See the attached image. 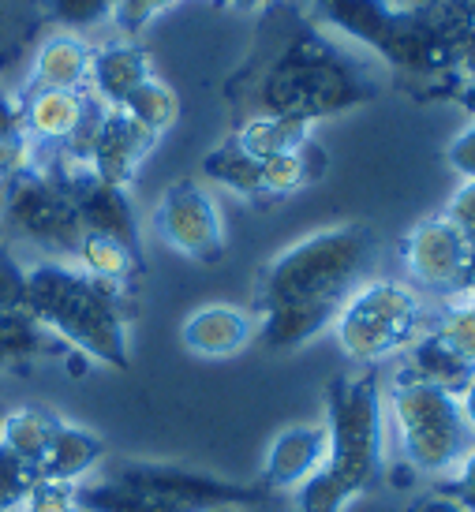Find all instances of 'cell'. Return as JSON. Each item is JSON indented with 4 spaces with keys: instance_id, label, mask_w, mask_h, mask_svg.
I'll return each mask as SVG.
<instances>
[{
    "instance_id": "cell-1",
    "label": "cell",
    "mask_w": 475,
    "mask_h": 512,
    "mask_svg": "<svg viewBox=\"0 0 475 512\" xmlns=\"http://www.w3.org/2000/svg\"><path fill=\"white\" fill-rule=\"evenodd\" d=\"M326 464L296 490V512H341L386 471V389L375 370L326 389Z\"/></svg>"
},
{
    "instance_id": "cell-2",
    "label": "cell",
    "mask_w": 475,
    "mask_h": 512,
    "mask_svg": "<svg viewBox=\"0 0 475 512\" xmlns=\"http://www.w3.org/2000/svg\"><path fill=\"white\" fill-rule=\"evenodd\" d=\"M23 311L64 348L113 370L131 367L128 288L83 273L72 262H34L23 281Z\"/></svg>"
},
{
    "instance_id": "cell-3",
    "label": "cell",
    "mask_w": 475,
    "mask_h": 512,
    "mask_svg": "<svg viewBox=\"0 0 475 512\" xmlns=\"http://www.w3.org/2000/svg\"><path fill=\"white\" fill-rule=\"evenodd\" d=\"M375 258V232L367 225H333L311 232L270 258L259 281L255 311L285 307V303H326L341 307L345 296L360 285L363 270Z\"/></svg>"
},
{
    "instance_id": "cell-4",
    "label": "cell",
    "mask_w": 475,
    "mask_h": 512,
    "mask_svg": "<svg viewBox=\"0 0 475 512\" xmlns=\"http://www.w3.org/2000/svg\"><path fill=\"white\" fill-rule=\"evenodd\" d=\"M371 98V83L348 64L330 42L300 38L281 53L270 72L259 79L255 113L296 116V120H326L348 113Z\"/></svg>"
},
{
    "instance_id": "cell-5",
    "label": "cell",
    "mask_w": 475,
    "mask_h": 512,
    "mask_svg": "<svg viewBox=\"0 0 475 512\" xmlns=\"http://www.w3.org/2000/svg\"><path fill=\"white\" fill-rule=\"evenodd\" d=\"M386 427H393L404 464L442 483L461 471V464L475 449L457 393L404 378V374L393 378L386 393Z\"/></svg>"
},
{
    "instance_id": "cell-6",
    "label": "cell",
    "mask_w": 475,
    "mask_h": 512,
    "mask_svg": "<svg viewBox=\"0 0 475 512\" xmlns=\"http://www.w3.org/2000/svg\"><path fill=\"white\" fill-rule=\"evenodd\" d=\"M427 326H431V311L423 292H416L408 281L375 277V281H360L348 292L330 329L348 363L375 367L401 356L408 344L427 333Z\"/></svg>"
},
{
    "instance_id": "cell-7",
    "label": "cell",
    "mask_w": 475,
    "mask_h": 512,
    "mask_svg": "<svg viewBox=\"0 0 475 512\" xmlns=\"http://www.w3.org/2000/svg\"><path fill=\"white\" fill-rule=\"evenodd\" d=\"M0 228H8L19 240L49 251L57 262H72L75 247L83 240V225L75 217L68 191L60 184L53 161L38 150H34V165L4 184Z\"/></svg>"
},
{
    "instance_id": "cell-8",
    "label": "cell",
    "mask_w": 475,
    "mask_h": 512,
    "mask_svg": "<svg viewBox=\"0 0 475 512\" xmlns=\"http://www.w3.org/2000/svg\"><path fill=\"white\" fill-rule=\"evenodd\" d=\"M109 475L154 494L176 512L247 509L266 494L259 483H232V479H217L206 471L180 468V464H158V460H128V464H116Z\"/></svg>"
},
{
    "instance_id": "cell-9",
    "label": "cell",
    "mask_w": 475,
    "mask_h": 512,
    "mask_svg": "<svg viewBox=\"0 0 475 512\" xmlns=\"http://www.w3.org/2000/svg\"><path fill=\"white\" fill-rule=\"evenodd\" d=\"M408 285L449 303L472 288V251L446 217H423L401 243Z\"/></svg>"
},
{
    "instance_id": "cell-10",
    "label": "cell",
    "mask_w": 475,
    "mask_h": 512,
    "mask_svg": "<svg viewBox=\"0 0 475 512\" xmlns=\"http://www.w3.org/2000/svg\"><path fill=\"white\" fill-rule=\"evenodd\" d=\"M154 228L176 255L191 262L214 266L225 255V221H221L214 195L199 180H176L165 187L154 210Z\"/></svg>"
},
{
    "instance_id": "cell-11",
    "label": "cell",
    "mask_w": 475,
    "mask_h": 512,
    "mask_svg": "<svg viewBox=\"0 0 475 512\" xmlns=\"http://www.w3.org/2000/svg\"><path fill=\"white\" fill-rule=\"evenodd\" d=\"M158 146V135H150L146 128H139L135 120L120 113V109H105L98 124V135L90 143L87 169L116 187H131V180L139 176L143 161L150 157V150Z\"/></svg>"
},
{
    "instance_id": "cell-12",
    "label": "cell",
    "mask_w": 475,
    "mask_h": 512,
    "mask_svg": "<svg viewBox=\"0 0 475 512\" xmlns=\"http://www.w3.org/2000/svg\"><path fill=\"white\" fill-rule=\"evenodd\" d=\"M322 464H326V427L322 423H296L270 441L259 486L274 490V494H285V490L296 494Z\"/></svg>"
},
{
    "instance_id": "cell-13",
    "label": "cell",
    "mask_w": 475,
    "mask_h": 512,
    "mask_svg": "<svg viewBox=\"0 0 475 512\" xmlns=\"http://www.w3.org/2000/svg\"><path fill=\"white\" fill-rule=\"evenodd\" d=\"M23 131L34 150H64L87 120V90H23Z\"/></svg>"
},
{
    "instance_id": "cell-14",
    "label": "cell",
    "mask_w": 475,
    "mask_h": 512,
    "mask_svg": "<svg viewBox=\"0 0 475 512\" xmlns=\"http://www.w3.org/2000/svg\"><path fill=\"white\" fill-rule=\"evenodd\" d=\"M180 341L191 356L229 359L255 341V314L232 307V303H206L184 318Z\"/></svg>"
},
{
    "instance_id": "cell-15",
    "label": "cell",
    "mask_w": 475,
    "mask_h": 512,
    "mask_svg": "<svg viewBox=\"0 0 475 512\" xmlns=\"http://www.w3.org/2000/svg\"><path fill=\"white\" fill-rule=\"evenodd\" d=\"M150 57L135 42H105L90 45V72L87 94L101 101L105 109H120L131 98V90L150 79Z\"/></svg>"
},
{
    "instance_id": "cell-16",
    "label": "cell",
    "mask_w": 475,
    "mask_h": 512,
    "mask_svg": "<svg viewBox=\"0 0 475 512\" xmlns=\"http://www.w3.org/2000/svg\"><path fill=\"white\" fill-rule=\"evenodd\" d=\"M105 460V441L87 427H75V423H64L60 419L57 434L49 441L45 456L38 460V479L45 483H68L79 486L87 483L90 475L101 468Z\"/></svg>"
},
{
    "instance_id": "cell-17",
    "label": "cell",
    "mask_w": 475,
    "mask_h": 512,
    "mask_svg": "<svg viewBox=\"0 0 475 512\" xmlns=\"http://www.w3.org/2000/svg\"><path fill=\"white\" fill-rule=\"evenodd\" d=\"M90 45L75 34H49L30 64L27 90H87Z\"/></svg>"
},
{
    "instance_id": "cell-18",
    "label": "cell",
    "mask_w": 475,
    "mask_h": 512,
    "mask_svg": "<svg viewBox=\"0 0 475 512\" xmlns=\"http://www.w3.org/2000/svg\"><path fill=\"white\" fill-rule=\"evenodd\" d=\"M333 318H337V307H326V303H285V307L255 314V337L270 352H292L318 337L322 329H330Z\"/></svg>"
},
{
    "instance_id": "cell-19",
    "label": "cell",
    "mask_w": 475,
    "mask_h": 512,
    "mask_svg": "<svg viewBox=\"0 0 475 512\" xmlns=\"http://www.w3.org/2000/svg\"><path fill=\"white\" fill-rule=\"evenodd\" d=\"M311 139H315V124L277 113H247L240 120V128L232 131V143L240 146L247 157H255V161L292 154V150H300Z\"/></svg>"
},
{
    "instance_id": "cell-20",
    "label": "cell",
    "mask_w": 475,
    "mask_h": 512,
    "mask_svg": "<svg viewBox=\"0 0 475 512\" xmlns=\"http://www.w3.org/2000/svg\"><path fill=\"white\" fill-rule=\"evenodd\" d=\"M401 359H404V370H401L404 378L438 385V389H449V393H461L475 374V367H468L431 326H427L423 337H416V341L404 348Z\"/></svg>"
},
{
    "instance_id": "cell-21",
    "label": "cell",
    "mask_w": 475,
    "mask_h": 512,
    "mask_svg": "<svg viewBox=\"0 0 475 512\" xmlns=\"http://www.w3.org/2000/svg\"><path fill=\"white\" fill-rule=\"evenodd\" d=\"M322 23L341 30L345 38L378 49L386 30L397 19V4L393 0H315Z\"/></svg>"
},
{
    "instance_id": "cell-22",
    "label": "cell",
    "mask_w": 475,
    "mask_h": 512,
    "mask_svg": "<svg viewBox=\"0 0 475 512\" xmlns=\"http://www.w3.org/2000/svg\"><path fill=\"white\" fill-rule=\"evenodd\" d=\"M68 356V348L42 329L27 311H0V374L23 370L42 356Z\"/></svg>"
},
{
    "instance_id": "cell-23",
    "label": "cell",
    "mask_w": 475,
    "mask_h": 512,
    "mask_svg": "<svg viewBox=\"0 0 475 512\" xmlns=\"http://www.w3.org/2000/svg\"><path fill=\"white\" fill-rule=\"evenodd\" d=\"M60 419L45 408H4L0 419V449L19 456L23 464L38 471V460L45 456L49 441L57 434Z\"/></svg>"
},
{
    "instance_id": "cell-24",
    "label": "cell",
    "mask_w": 475,
    "mask_h": 512,
    "mask_svg": "<svg viewBox=\"0 0 475 512\" xmlns=\"http://www.w3.org/2000/svg\"><path fill=\"white\" fill-rule=\"evenodd\" d=\"M326 172V150L311 139L300 150L262 161V199H288L307 184L322 180Z\"/></svg>"
},
{
    "instance_id": "cell-25",
    "label": "cell",
    "mask_w": 475,
    "mask_h": 512,
    "mask_svg": "<svg viewBox=\"0 0 475 512\" xmlns=\"http://www.w3.org/2000/svg\"><path fill=\"white\" fill-rule=\"evenodd\" d=\"M72 266H79V270L90 273V277H98V281L131 288V281L143 273V255L124 247V243L105 240V236H87V232H83V240H79V247H75V255H72Z\"/></svg>"
},
{
    "instance_id": "cell-26",
    "label": "cell",
    "mask_w": 475,
    "mask_h": 512,
    "mask_svg": "<svg viewBox=\"0 0 475 512\" xmlns=\"http://www.w3.org/2000/svg\"><path fill=\"white\" fill-rule=\"evenodd\" d=\"M202 172H206V180L221 184L232 195H240L247 202H262V161L247 157L232 139H225L202 157Z\"/></svg>"
},
{
    "instance_id": "cell-27",
    "label": "cell",
    "mask_w": 475,
    "mask_h": 512,
    "mask_svg": "<svg viewBox=\"0 0 475 512\" xmlns=\"http://www.w3.org/2000/svg\"><path fill=\"white\" fill-rule=\"evenodd\" d=\"M75 498L87 512H176L173 505H165L161 498L146 494L139 486L116 479L109 471L75 486Z\"/></svg>"
},
{
    "instance_id": "cell-28",
    "label": "cell",
    "mask_w": 475,
    "mask_h": 512,
    "mask_svg": "<svg viewBox=\"0 0 475 512\" xmlns=\"http://www.w3.org/2000/svg\"><path fill=\"white\" fill-rule=\"evenodd\" d=\"M120 113L161 139L176 124V116H180V98H176L173 86L161 83L158 75H150L139 90H131V98L120 105Z\"/></svg>"
},
{
    "instance_id": "cell-29",
    "label": "cell",
    "mask_w": 475,
    "mask_h": 512,
    "mask_svg": "<svg viewBox=\"0 0 475 512\" xmlns=\"http://www.w3.org/2000/svg\"><path fill=\"white\" fill-rule=\"evenodd\" d=\"M42 19V0H0V75L27 53Z\"/></svg>"
},
{
    "instance_id": "cell-30",
    "label": "cell",
    "mask_w": 475,
    "mask_h": 512,
    "mask_svg": "<svg viewBox=\"0 0 475 512\" xmlns=\"http://www.w3.org/2000/svg\"><path fill=\"white\" fill-rule=\"evenodd\" d=\"M431 329L468 367H475V303H468V299L442 303V311L431 318Z\"/></svg>"
},
{
    "instance_id": "cell-31",
    "label": "cell",
    "mask_w": 475,
    "mask_h": 512,
    "mask_svg": "<svg viewBox=\"0 0 475 512\" xmlns=\"http://www.w3.org/2000/svg\"><path fill=\"white\" fill-rule=\"evenodd\" d=\"M116 0H42V15L68 30L98 27L105 19H113Z\"/></svg>"
},
{
    "instance_id": "cell-32",
    "label": "cell",
    "mask_w": 475,
    "mask_h": 512,
    "mask_svg": "<svg viewBox=\"0 0 475 512\" xmlns=\"http://www.w3.org/2000/svg\"><path fill=\"white\" fill-rule=\"evenodd\" d=\"M34 483H38V471L8 449H0V512H19Z\"/></svg>"
},
{
    "instance_id": "cell-33",
    "label": "cell",
    "mask_w": 475,
    "mask_h": 512,
    "mask_svg": "<svg viewBox=\"0 0 475 512\" xmlns=\"http://www.w3.org/2000/svg\"><path fill=\"white\" fill-rule=\"evenodd\" d=\"M19 512H87V509L75 498V486L38 479L34 490L27 494V501L19 505Z\"/></svg>"
},
{
    "instance_id": "cell-34",
    "label": "cell",
    "mask_w": 475,
    "mask_h": 512,
    "mask_svg": "<svg viewBox=\"0 0 475 512\" xmlns=\"http://www.w3.org/2000/svg\"><path fill=\"white\" fill-rule=\"evenodd\" d=\"M449 225L457 228V236L468 243V251L475 258V180H464L446 202V214H442Z\"/></svg>"
},
{
    "instance_id": "cell-35",
    "label": "cell",
    "mask_w": 475,
    "mask_h": 512,
    "mask_svg": "<svg viewBox=\"0 0 475 512\" xmlns=\"http://www.w3.org/2000/svg\"><path fill=\"white\" fill-rule=\"evenodd\" d=\"M173 4H176V0H116L113 19L120 23V30H124V34H139L150 19H158L161 12H169Z\"/></svg>"
},
{
    "instance_id": "cell-36",
    "label": "cell",
    "mask_w": 475,
    "mask_h": 512,
    "mask_svg": "<svg viewBox=\"0 0 475 512\" xmlns=\"http://www.w3.org/2000/svg\"><path fill=\"white\" fill-rule=\"evenodd\" d=\"M23 281L27 270L8 251H0V311H23Z\"/></svg>"
},
{
    "instance_id": "cell-37",
    "label": "cell",
    "mask_w": 475,
    "mask_h": 512,
    "mask_svg": "<svg viewBox=\"0 0 475 512\" xmlns=\"http://www.w3.org/2000/svg\"><path fill=\"white\" fill-rule=\"evenodd\" d=\"M446 161H449V169L461 172L464 180H475V124H468V128L449 143Z\"/></svg>"
},
{
    "instance_id": "cell-38",
    "label": "cell",
    "mask_w": 475,
    "mask_h": 512,
    "mask_svg": "<svg viewBox=\"0 0 475 512\" xmlns=\"http://www.w3.org/2000/svg\"><path fill=\"white\" fill-rule=\"evenodd\" d=\"M408 512H475L468 501H461L457 494H449V490H431V494H419Z\"/></svg>"
},
{
    "instance_id": "cell-39",
    "label": "cell",
    "mask_w": 475,
    "mask_h": 512,
    "mask_svg": "<svg viewBox=\"0 0 475 512\" xmlns=\"http://www.w3.org/2000/svg\"><path fill=\"white\" fill-rule=\"evenodd\" d=\"M457 83H475V34L453 53V86Z\"/></svg>"
},
{
    "instance_id": "cell-40",
    "label": "cell",
    "mask_w": 475,
    "mask_h": 512,
    "mask_svg": "<svg viewBox=\"0 0 475 512\" xmlns=\"http://www.w3.org/2000/svg\"><path fill=\"white\" fill-rule=\"evenodd\" d=\"M457 400H461L464 423H468V430H472V438H475V374H472V382H468L461 393H457Z\"/></svg>"
},
{
    "instance_id": "cell-41",
    "label": "cell",
    "mask_w": 475,
    "mask_h": 512,
    "mask_svg": "<svg viewBox=\"0 0 475 512\" xmlns=\"http://www.w3.org/2000/svg\"><path fill=\"white\" fill-rule=\"evenodd\" d=\"M449 98L457 101L461 109H468V113L475 116V83H457L453 90H449Z\"/></svg>"
},
{
    "instance_id": "cell-42",
    "label": "cell",
    "mask_w": 475,
    "mask_h": 512,
    "mask_svg": "<svg viewBox=\"0 0 475 512\" xmlns=\"http://www.w3.org/2000/svg\"><path fill=\"white\" fill-rule=\"evenodd\" d=\"M232 8H240V12H259L266 4H274V0H229Z\"/></svg>"
},
{
    "instance_id": "cell-43",
    "label": "cell",
    "mask_w": 475,
    "mask_h": 512,
    "mask_svg": "<svg viewBox=\"0 0 475 512\" xmlns=\"http://www.w3.org/2000/svg\"><path fill=\"white\" fill-rule=\"evenodd\" d=\"M393 4H397V8H408V4H419V0H393Z\"/></svg>"
},
{
    "instance_id": "cell-44",
    "label": "cell",
    "mask_w": 475,
    "mask_h": 512,
    "mask_svg": "<svg viewBox=\"0 0 475 512\" xmlns=\"http://www.w3.org/2000/svg\"><path fill=\"white\" fill-rule=\"evenodd\" d=\"M214 512H244V509H214Z\"/></svg>"
},
{
    "instance_id": "cell-45",
    "label": "cell",
    "mask_w": 475,
    "mask_h": 512,
    "mask_svg": "<svg viewBox=\"0 0 475 512\" xmlns=\"http://www.w3.org/2000/svg\"><path fill=\"white\" fill-rule=\"evenodd\" d=\"M0 195H4V180H0Z\"/></svg>"
},
{
    "instance_id": "cell-46",
    "label": "cell",
    "mask_w": 475,
    "mask_h": 512,
    "mask_svg": "<svg viewBox=\"0 0 475 512\" xmlns=\"http://www.w3.org/2000/svg\"><path fill=\"white\" fill-rule=\"evenodd\" d=\"M0 419H4V408H0Z\"/></svg>"
},
{
    "instance_id": "cell-47",
    "label": "cell",
    "mask_w": 475,
    "mask_h": 512,
    "mask_svg": "<svg viewBox=\"0 0 475 512\" xmlns=\"http://www.w3.org/2000/svg\"><path fill=\"white\" fill-rule=\"evenodd\" d=\"M472 12H475V0H472Z\"/></svg>"
}]
</instances>
